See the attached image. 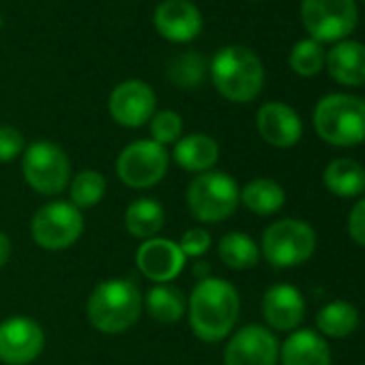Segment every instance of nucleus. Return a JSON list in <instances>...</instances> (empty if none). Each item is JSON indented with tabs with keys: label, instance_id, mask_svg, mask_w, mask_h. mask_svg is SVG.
<instances>
[{
	"label": "nucleus",
	"instance_id": "f257e3e1",
	"mask_svg": "<svg viewBox=\"0 0 365 365\" xmlns=\"http://www.w3.org/2000/svg\"><path fill=\"white\" fill-rule=\"evenodd\" d=\"M241 312L239 290L220 277H205L196 284L190 303V324L198 339L215 344L235 329Z\"/></svg>",
	"mask_w": 365,
	"mask_h": 365
},
{
	"label": "nucleus",
	"instance_id": "f03ea898",
	"mask_svg": "<svg viewBox=\"0 0 365 365\" xmlns=\"http://www.w3.org/2000/svg\"><path fill=\"white\" fill-rule=\"evenodd\" d=\"M142 294L129 279L101 282L86 303V316L99 333L116 335L129 331L142 314Z\"/></svg>",
	"mask_w": 365,
	"mask_h": 365
},
{
	"label": "nucleus",
	"instance_id": "7ed1b4c3",
	"mask_svg": "<svg viewBox=\"0 0 365 365\" xmlns=\"http://www.w3.org/2000/svg\"><path fill=\"white\" fill-rule=\"evenodd\" d=\"M211 80L222 97L235 103L254 101L264 86V67L260 58L243 46H228L211 61Z\"/></svg>",
	"mask_w": 365,
	"mask_h": 365
},
{
	"label": "nucleus",
	"instance_id": "20e7f679",
	"mask_svg": "<svg viewBox=\"0 0 365 365\" xmlns=\"http://www.w3.org/2000/svg\"><path fill=\"white\" fill-rule=\"evenodd\" d=\"M314 129L331 146H356L365 142V101L333 93L322 97L314 108Z\"/></svg>",
	"mask_w": 365,
	"mask_h": 365
},
{
	"label": "nucleus",
	"instance_id": "39448f33",
	"mask_svg": "<svg viewBox=\"0 0 365 365\" xmlns=\"http://www.w3.org/2000/svg\"><path fill=\"white\" fill-rule=\"evenodd\" d=\"M187 209L202 224H217L228 220L239 202L241 190L237 180L220 170L196 174L187 185Z\"/></svg>",
	"mask_w": 365,
	"mask_h": 365
},
{
	"label": "nucleus",
	"instance_id": "423d86ee",
	"mask_svg": "<svg viewBox=\"0 0 365 365\" xmlns=\"http://www.w3.org/2000/svg\"><path fill=\"white\" fill-rule=\"evenodd\" d=\"M264 260L277 269H292L307 262L316 252V232L307 222L279 220L262 235Z\"/></svg>",
	"mask_w": 365,
	"mask_h": 365
},
{
	"label": "nucleus",
	"instance_id": "0eeeda50",
	"mask_svg": "<svg viewBox=\"0 0 365 365\" xmlns=\"http://www.w3.org/2000/svg\"><path fill=\"white\" fill-rule=\"evenodd\" d=\"M22 172L29 185L43 194H63L71 182V163L67 153L48 140L33 142L22 157Z\"/></svg>",
	"mask_w": 365,
	"mask_h": 365
},
{
	"label": "nucleus",
	"instance_id": "6e6552de",
	"mask_svg": "<svg viewBox=\"0 0 365 365\" xmlns=\"http://www.w3.org/2000/svg\"><path fill=\"white\" fill-rule=\"evenodd\" d=\"M301 20L314 41L337 43L354 31L359 9L354 0H301Z\"/></svg>",
	"mask_w": 365,
	"mask_h": 365
},
{
	"label": "nucleus",
	"instance_id": "1a4fd4ad",
	"mask_svg": "<svg viewBox=\"0 0 365 365\" xmlns=\"http://www.w3.org/2000/svg\"><path fill=\"white\" fill-rule=\"evenodd\" d=\"M84 230V215L78 207L71 202H50L43 205L31 222V235L33 241L48 250V252H61L71 247Z\"/></svg>",
	"mask_w": 365,
	"mask_h": 365
},
{
	"label": "nucleus",
	"instance_id": "9d476101",
	"mask_svg": "<svg viewBox=\"0 0 365 365\" xmlns=\"http://www.w3.org/2000/svg\"><path fill=\"white\" fill-rule=\"evenodd\" d=\"M170 155L153 140H138L125 146L116 159V174L127 187L148 190L165 176Z\"/></svg>",
	"mask_w": 365,
	"mask_h": 365
},
{
	"label": "nucleus",
	"instance_id": "9b49d317",
	"mask_svg": "<svg viewBox=\"0 0 365 365\" xmlns=\"http://www.w3.org/2000/svg\"><path fill=\"white\" fill-rule=\"evenodd\" d=\"M46 346L43 329L37 320L14 316L0 322V361L5 365H29Z\"/></svg>",
	"mask_w": 365,
	"mask_h": 365
},
{
	"label": "nucleus",
	"instance_id": "f8f14e48",
	"mask_svg": "<svg viewBox=\"0 0 365 365\" xmlns=\"http://www.w3.org/2000/svg\"><path fill=\"white\" fill-rule=\"evenodd\" d=\"M277 359L279 341L262 324H247L239 329L224 350L226 365H277Z\"/></svg>",
	"mask_w": 365,
	"mask_h": 365
},
{
	"label": "nucleus",
	"instance_id": "ddd939ff",
	"mask_svg": "<svg viewBox=\"0 0 365 365\" xmlns=\"http://www.w3.org/2000/svg\"><path fill=\"white\" fill-rule=\"evenodd\" d=\"M157 97L153 88L142 80H127L118 84L110 95V114L120 127L138 129L155 114Z\"/></svg>",
	"mask_w": 365,
	"mask_h": 365
},
{
	"label": "nucleus",
	"instance_id": "4468645a",
	"mask_svg": "<svg viewBox=\"0 0 365 365\" xmlns=\"http://www.w3.org/2000/svg\"><path fill=\"white\" fill-rule=\"evenodd\" d=\"M185 260L187 258L180 252L178 243L159 237L144 241L135 252V264L140 273L157 284H168L178 277L185 269Z\"/></svg>",
	"mask_w": 365,
	"mask_h": 365
},
{
	"label": "nucleus",
	"instance_id": "2eb2a0df",
	"mask_svg": "<svg viewBox=\"0 0 365 365\" xmlns=\"http://www.w3.org/2000/svg\"><path fill=\"white\" fill-rule=\"evenodd\" d=\"M155 31L174 43L194 41L202 31V16L190 0H165L153 14Z\"/></svg>",
	"mask_w": 365,
	"mask_h": 365
},
{
	"label": "nucleus",
	"instance_id": "dca6fc26",
	"mask_svg": "<svg viewBox=\"0 0 365 365\" xmlns=\"http://www.w3.org/2000/svg\"><path fill=\"white\" fill-rule=\"evenodd\" d=\"M262 316L275 331H294L305 318V299L292 284H275L262 297Z\"/></svg>",
	"mask_w": 365,
	"mask_h": 365
},
{
	"label": "nucleus",
	"instance_id": "f3484780",
	"mask_svg": "<svg viewBox=\"0 0 365 365\" xmlns=\"http://www.w3.org/2000/svg\"><path fill=\"white\" fill-rule=\"evenodd\" d=\"M256 125L262 140L275 148H290L303 135V123L299 114L282 101L264 103L258 110Z\"/></svg>",
	"mask_w": 365,
	"mask_h": 365
},
{
	"label": "nucleus",
	"instance_id": "a211bd4d",
	"mask_svg": "<svg viewBox=\"0 0 365 365\" xmlns=\"http://www.w3.org/2000/svg\"><path fill=\"white\" fill-rule=\"evenodd\" d=\"M324 65L331 78L344 86H361L365 84V46L359 41H337Z\"/></svg>",
	"mask_w": 365,
	"mask_h": 365
},
{
	"label": "nucleus",
	"instance_id": "6ab92c4d",
	"mask_svg": "<svg viewBox=\"0 0 365 365\" xmlns=\"http://www.w3.org/2000/svg\"><path fill=\"white\" fill-rule=\"evenodd\" d=\"M279 361L282 365H331V350L320 333L301 329L279 346Z\"/></svg>",
	"mask_w": 365,
	"mask_h": 365
},
{
	"label": "nucleus",
	"instance_id": "aec40b11",
	"mask_svg": "<svg viewBox=\"0 0 365 365\" xmlns=\"http://www.w3.org/2000/svg\"><path fill=\"white\" fill-rule=\"evenodd\" d=\"M220 159V146L211 135L192 133L174 144V161L187 172H209Z\"/></svg>",
	"mask_w": 365,
	"mask_h": 365
},
{
	"label": "nucleus",
	"instance_id": "412c9836",
	"mask_svg": "<svg viewBox=\"0 0 365 365\" xmlns=\"http://www.w3.org/2000/svg\"><path fill=\"white\" fill-rule=\"evenodd\" d=\"M324 185L333 196L354 198L365 192V168L348 157L333 159L324 168Z\"/></svg>",
	"mask_w": 365,
	"mask_h": 365
},
{
	"label": "nucleus",
	"instance_id": "4be33fe9",
	"mask_svg": "<svg viewBox=\"0 0 365 365\" xmlns=\"http://www.w3.org/2000/svg\"><path fill=\"white\" fill-rule=\"evenodd\" d=\"M165 224L163 207L153 198H138L125 211V228L135 239H153Z\"/></svg>",
	"mask_w": 365,
	"mask_h": 365
},
{
	"label": "nucleus",
	"instance_id": "5701e85b",
	"mask_svg": "<svg viewBox=\"0 0 365 365\" xmlns=\"http://www.w3.org/2000/svg\"><path fill=\"white\" fill-rule=\"evenodd\" d=\"M241 202L256 215H273L286 205V192L277 180L256 178L241 190Z\"/></svg>",
	"mask_w": 365,
	"mask_h": 365
},
{
	"label": "nucleus",
	"instance_id": "b1692460",
	"mask_svg": "<svg viewBox=\"0 0 365 365\" xmlns=\"http://www.w3.org/2000/svg\"><path fill=\"white\" fill-rule=\"evenodd\" d=\"M146 305V312L153 320L172 324L182 318V314L187 312V301L178 288L159 284L146 292V299L142 301Z\"/></svg>",
	"mask_w": 365,
	"mask_h": 365
},
{
	"label": "nucleus",
	"instance_id": "393cba45",
	"mask_svg": "<svg viewBox=\"0 0 365 365\" xmlns=\"http://www.w3.org/2000/svg\"><path fill=\"white\" fill-rule=\"evenodd\" d=\"M217 254H220V260L235 271L254 269L260 260L258 243L250 235H243V232H230L222 237Z\"/></svg>",
	"mask_w": 365,
	"mask_h": 365
},
{
	"label": "nucleus",
	"instance_id": "a878e982",
	"mask_svg": "<svg viewBox=\"0 0 365 365\" xmlns=\"http://www.w3.org/2000/svg\"><path fill=\"white\" fill-rule=\"evenodd\" d=\"M316 327L327 337H348L359 327V309L348 301H331L316 314Z\"/></svg>",
	"mask_w": 365,
	"mask_h": 365
},
{
	"label": "nucleus",
	"instance_id": "bb28decb",
	"mask_svg": "<svg viewBox=\"0 0 365 365\" xmlns=\"http://www.w3.org/2000/svg\"><path fill=\"white\" fill-rule=\"evenodd\" d=\"M207 58L198 52H182L170 61L165 76L178 88H198L207 78Z\"/></svg>",
	"mask_w": 365,
	"mask_h": 365
},
{
	"label": "nucleus",
	"instance_id": "cd10ccee",
	"mask_svg": "<svg viewBox=\"0 0 365 365\" xmlns=\"http://www.w3.org/2000/svg\"><path fill=\"white\" fill-rule=\"evenodd\" d=\"M71 185V205L82 209H91L101 202L106 194V178L97 170H82L80 174L73 176Z\"/></svg>",
	"mask_w": 365,
	"mask_h": 365
},
{
	"label": "nucleus",
	"instance_id": "c85d7f7f",
	"mask_svg": "<svg viewBox=\"0 0 365 365\" xmlns=\"http://www.w3.org/2000/svg\"><path fill=\"white\" fill-rule=\"evenodd\" d=\"M324 58H327V54L318 41L303 39L290 52V67L294 73H299L303 78H312L324 67Z\"/></svg>",
	"mask_w": 365,
	"mask_h": 365
},
{
	"label": "nucleus",
	"instance_id": "c756f323",
	"mask_svg": "<svg viewBox=\"0 0 365 365\" xmlns=\"http://www.w3.org/2000/svg\"><path fill=\"white\" fill-rule=\"evenodd\" d=\"M182 133V118L172 112V110H161L153 114L150 118V135L153 142L165 146V144H176Z\"/></svg>",
	"mask_w": 365,
	"mask_h": 365
},
{
	"label": "nucleus",
	"instance_id": "7c9ffc66",
	"mask_svg": "<svg viewBox=\"0 0 365 365\" xmlns=\"http://www.w3.org/2000/svg\"><path fill=\"white\" fill-rule=\"evenodd\" d=\"M178 247H180L182 254H185V258H190V256L192 258H200L211 247V235L205 228H192V230H187L185 235L180 237Z\"/></svg>",
	"mask_w": 365,
	"mask_h": 365
},
{
	"label": "nucleus",
	"instance_id": "2f4dec72",
	"mask_svg": "<svg viewBox=\"0 0 365 365\" xmlns=\"http://www.w3.org/2000/svg\"><path fill=\"white\" fill-rule=\"evenodd\" d=\"M24 148V135L11 125H0V163L14 161Z\"/></svg>",
	"mask_w": 365,
	"mask_h": 365
},
{
	"label": "nucleus",
	"instance_id": "473e14b6",
	"mask_svg": "<svg viewBox=\"0 0 365 365\" xmlns=\"http://www.w3.org/2000/svg\"><path fill=\"white\" fill-rule=\"evenodd\" d=\"M348 235L356 245L365 247V196L352 207L348 215Z\"/></svg>",
	"mask_w": 365,
	"mask_h": 365
},
{
	"label": "nucleus",
	"instance_id": "72a5a7b5",
	"mask_svg": "<svg viewBox=\"0 0 365 365\" xmlns=\"http://www.w3.org/2000/svg\"><path fill=\"white\" fill-rule=\"evenodd\" d=\"M11 258V241L5 232H0V269H3Z\"/></svg>",
	"mask_w": 365,
	"mask_h": 365
}]
</instances>
